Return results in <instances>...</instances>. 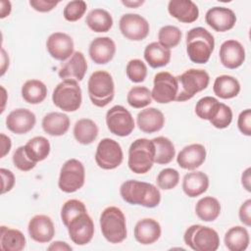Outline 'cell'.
Segmentation results:
<instances>
[{"instance_id":"1","label":"cell","mask_w":251,"mask_h":251,"mask_svg":"<svg viewBox=\"0 0 251 251\" xmlns=\"http://www.w3.org/2000/svg\"><path fill=\"white\" fill-rule=\"evenodd\" d=\"M120 194L126 203L146 208H155L161 201L159 188L152 183L135 179H128L123 182L120 187Z\"/></svg>"},{"instance_id":"2","label":"cell","mask_w":251,"mask_h":251,"mask_svg":"<svg viewBox=\"0 0 251 251\" xmlns=\"http://www.w3.org/2000/svg\"><path fill=\"white\" fill-rule=\"evenodd\" d=\"M215 48V39L206 28L197 26L186 33V52L191 62L205 64Z\"/></svg>"},{"instance_id":"3","label":"cell","mask_w":251,"mask_h":251,"mask_svg":"<svg viewBox=\"0 0 251 251\" xmlns=\"http://www.w3.org/2000/svg\"><path fill=\"white\" fill-rule=\"evenodd\" d=\"M155 163V145L152 140L138 138L128 149L127 165L129 170L137 175L148 173Z\"/></svg>"},{"instance_id":"4","label":"cell","mask_w":251,"mask_h":251,"mask_svg":"<svg viewBox=\"0 0 251 251\" xmlns=\"http://www.w3.org/2000/svg\"><path fill=\"white\" fill-rule=\"evenodd\" d=\"M100 228L103 236L110 243H121L126 238V222L123 211L110 206L100 215Z\"/></svg>"},{"instance_id":"5","label":"cell","mask_w":251,"mask_h":251,"mask_svg":"<svg viewBox=\"0 0 251 251\" xmlns=\"http://www.w3.org/2000/svg\"><path fill=\"white\" fill-rule=\"evenodd\" d=\"M87 90L93 105L100 108L107 106L115 95V83L112 75L102 70L94 72L88 79Z\"/></svg>"},{"instance_id":"6","label":"cell","mask_w":251,"mask_h":251,"mask_svg":"<svg viewBox=\"0 0 251 251\" xmlns=\"http://www.w3.org/2000/svg\"><path fill=\"white\" fill-rule=\"evenodd\" d=\"M178 91L176 98L177 102H184L191 99L196 93L207 88L210 76L204 70L189 69L176 76Z\"/></svg>"},{"instance_id":"7","label":"cell","mask_w":251,"mask_h":251,"mask_svg":"<svg viewBox=\"0 0 251 251\" xmlns=\"http://www.w3.org/2000/svg\"><path fill=\"white\" fill-rule=\"evenodd\" d=\"M184 243L194 251H216L220 246L218 232L209 226L192 225L184 232Z\"/></svg>"},{"instance_id":"8","label":"cell","mask_w":251,"mask_h":251,"mask_svg":"<svg viewBox=\"0 0 251 251\" xmlns=\"http://www.w3.org/2000/svg\"><path fill=\"white\" fill-rule=\"evenodd\" d=\"M52 101L56 107L65 112H75L82 102L81 89L76 80L65 79L57 84L52 94Z\"/></svg>"},{"instance_id":"9","label":"cell","mask_w":251,"mask_h":251,"mask_svg":"<svg viewBox=\"0 0 251 251\" xmlns=\"http://www.w3.org/2000/svg\"><path fill=\"white\" fill-rule=\"evenodd\" d=\"M85 180L83 164L76 159L67 160L61 168L58 186L66 193H73L80 189Z\"/></svg>"},{"instance_id":"10","label":"cell","mask_w":251,"mask_h":251,"mask_svg":"<svg viewBox=\"0 0 251 251\" xmlns=\"http://www.w3.org/2000/svg\"><path fill=\"white\" fill-rule=\"evenodd\" d=\"M124 159L121 145L112 138H103L97 145L95 162L103 170H114L118 168Z\"/></svg>"},{"instance_id":"11","label":"cell","mask_w":251,"mask_h":251,"mask_svg":"<svg viewBox=\"0 0 251 251\" xmlns=\"http://www.w3.org/2000/svg\"><path fill=\"white\" fill-rule=\"evenodd\" d=\"M177 91L178 83L176 76L168 72H160L155 75L151 96L157 103L168 104L176 101Z\"/></svg>"},{"instance_id":"12","label":"cell","mask_w":251,"mask_h":251,"mask_svg":"<svg viewBox=\"0 0 251 251\" xmlns=\"http://www.w3.org/2000/svg\"><path fill=\"white\" fill-rule=\"evenodd\" d=\"M106 125L108 129L115 135L125 137L134 129V120L124 106L116 105L106 113Z\"/></svg>"},{"instance_id":"13","label":"cell","mask_w":251,"mask_h":251,"mask_svg":"<svg viewBox=\"0 0 251 251\" xmlns=\"http://www.w3.org/2000/svg\"><path fill=\"white\" fill-rule=\"evenodd\" d=\"M69 236L76 245L89 243L94 235V224L87 212L80 213L67 225Z\"/></svg>"},{"instance_id":"14","label":"cell","mask_w":251,"mask_h":251,"mask_svg":"<svg viewBox=\"0 0 251 251\" xmlns=\"http://www.w3.org/2000/svg\"><path fill=\"white\" fill-rule=\"evenodd\" d=\"M122 34L132 41H140L147 37L149 33V24L138 14H125L119 22Z\"/></svg>"},{"instance_id":"15","label":"cell","mask_w":251,"mask_h":251,"mask_svg":"<svg viewBox=\"0 0 251 251\" xmlns=\"http://www.w3.org/2000/svg\"><path fill=\"white\" fill-rule=\"evenodd\" d=\"M74 40L65 32H54L49 35L46 41V48L49 55L58 61H65L74 54Z\"/></svg>"},{"instance_id":"16","label":"cell","mask_w":251,"mask_h":251,"mask_svg":"<svg viewBox=\"0 0 251 251\" xmlns=\"http://www.w3.org/2000/svg\"><path fill=\"white\" fill-rule=\"evenodd\" d=\"M206 24L218 32L231 29L236 23V16L232 10L226 7H213L205 15Z\"/></svg>"},{"instance_id":"17","label":"cell","mask_w":251,"mask_h":251,"mask_svg":"<svg viewBox=\"0 0 251 251\" xmlns=\"http://www.w3.org/2000/svg\"><path fill=\"white\" fill-rule=\"evenodd\" d=\"M220 61L227 69L239 68L245 61V50L242 44L235 39H228L220 47Z\"/></svg>"},{"instance_id":"18","label":"cell","mask_w":251,"mask_h":251,"mask_svg":"<svg viewBox=\"0 0 251 251\" xmlns=\"http://www.w3.org/2000/svg\"><path fill=\"white\" fill-rule=\"evenodd\" d=\"M36 123L35 115L28 109L19 108L9 113L6 118L7 128L16 134H25L30 131Z\"/></svg>"},{"instance_id":"19","label":"cell","mask_w":251,"mask_h":251,"mask_svg":"<svg viewBox=\"0 0 251 251\" xmlns=\"http://www.w3.org/2000/svg\"><path fill=\"white\" fill-rule=\"evenodd\" d=\"M30 238L38 243H47L55 235L54 224L46 215H36L30 219L27 226Z\"/></svg>"},{"instance_id":"20","label":"cell","mask_w":251,"mask_h":251,"mask_svg":"<svg viewBox=\"0 0 251 251\" xmlns=\"http://www.w3.org/2000/svg\"><path fill=\"white\" fill-rule=\"evenodd\" d=\"M206 160V149L202 144L193 143L183 147L176 157L178 166L184 170L193 171Z\"/></svg>"},{"instance_id":"21","label":"cell","mask_w":251,"mask_h":251,"mask_svg":"<svg viewBox=\"0 0 251 251\" xmlns=\"http://www.w3.org/2000/svg\"><path fill=\"white\" fill-rule=\"evenodd\" d=\"M88 53L94 63L104 65L114 58L116 53V44L114 40L108 36L96 37L91 41Z\"/></svg>"},{"instance_id":"22","label":"cell","mask_w":251,"mask_h":251,"mask_svg":"<svg viewBox=\"0 0 251 251\" xmlns=\"http://www.w3.org/2000/svg\"><path fill=\"white\" fill-rule=\"evenodd\" d=\"M87 71V63L84 55L80 51H75L70 60L59 70V76L65 79L80 81L83 79Z\"/></svg>"},{"instance_id":"23","label":"cell","mask_w":251,"mask_h":251,"mask_svg":"<svg viewBox=\"0 0 251 251\" xmlns=\"http://www.w3.org/2000/svg\"><path fill=\"white\" fill-rule=\"evenodd\" d=\"M161 226L160 224L151 218H145L139 220L133 230L134 238L137 242L143 245H149L156 242L161 236Z\"/></svg>"},{"instance_id":"24","label":"cell","mask_w":251,"mask_h":251,"mask_svg":"<svg viewBox=\"0 0 251 251\" xmlns=\"http://www.w3.org/2000/svg\"><path fill=\"white\" fill-rule=\"evenodd\" d=\"M168 12L184 24H191L199 17L198 7L191 0H171L168 4Z\"/></svg>"},{"instance_id":"25","label":"cell","mask_w":251,"mask_h":251,"mask_svg":"<svg viewBox=\"0 0 251 251\" xmlns=\"http://www.w3.org/2000/svg\"><path fill=\"white\" fill-rule=\"evenodd\" d=\"M138 128L145 133H153L161 130L165 125L163 113L156 108H146L141 110L136 117Z\"/></svg>"},{"instance_id":"26","label":"cell","mask_w":251,"mask_h":251,"mask_svg":"<svg viewBox=\"0 0 251 251\" xmlns=\"http://www.w3.org/2000/svg\"><path fill=\"white\" fill-rule=\"evenodd\" d=\"M209 187L208 176L200 171L186 174L182 179V190L188 197H197L207 191Z\"/></svg>"},{"instance_id":"27","label":"cell","mask_w":251,"mask_h":251,"mask_svg":"<svg viewBox=\"0 0 251 251\" xmlns=\"http://www.w3.org/2000/svg\"><path fill=\"white\" fill-rule=\"evenodd\" d=\"M70 118L61 112H51L42 119L43 130L52 136L64 135L70 127Z\"/></svg>"},{"instance_id":"28","label":"cell","mask_w":251,"mask_h":251,"mask_svg":"<svg viewBox=\"0 0 251 251\" xmlns=\"http://www.w3.org/2000/svg\"><path fill=\"white\" fill-rule=\"evenodd\" d=\"M171 55V49L163 47L159 42H151L144 49V59L153 69L167 66Z\"/></svg>"},{"instance_id":"29","label":"cell","mask_w":251,"mask_h":251,"mask_svg":"<svg viewBox=\"0 0 251 251\" xmlns=\"http://www.w3.org/2000/svg\"><path fill=\"white\" fill-rule=\"evenodd\" d=\"M213 91L222 99H231L236 97L240 92V83L231 75H222L216 77Z\"/></svg>"},{"instance_id":"30","label":"cell","mask_w":251,"mask_h":251,"mask_svg":"<svg viewBox=\"0 0 251 251\" xmlns=\"http://www.w3.org/2000/svg\"><path fill=\"white\" fill-rule=\"evenodd\" d=\"M26 243L25 237L19 229L1 226L0 247L4 251H21Z\"/></svg>"},{"instance_id":"31","label":"cell","mask_w":251,"mask_h":251,"mask_svg":"<svg viewBox=\"0 0 251 251\" xmlns=\"http://www.w3.org/2000/svg\"><path fill=\"white\" fill-rule=\"evenodd\" d=\"M224 241L229 251H243L250 242L248 230L241 226H232L226 232Z\"/></svg>"},{"instance_id":"32","label":"cell","mask_w":251,"mask_h":251,"mask_svg":"<svg viewBox=\"0 0 251 251\" xmlns=\"http://www.w3.org/2000/svg\"><path fill=\"white\" fill-rule=\"evenodd\" d=\"M98 126L90 119H80L74 126V136L75 140L83 145L92 143L98 136Z\"/></svg>"},{"instance_id":"33","label":"cell","mask_w":251,"mask_h":251,"mask_svg":"<svg viewBox=\"0 0 251 251\" xmlns=\"http://www.w3.org/2000/svg\"><path fill=\"white\" fill-rule=\"evenodd\" d=\"M85 23L94 32H107L113 26V18L104 9H93L87 14Z\"/></svg>"},{"instance_id":"34","label":"cell","mask_w":251,"mask_h":251,"mask_svg":"<svg viewBox=\"0 0 251 251\" xmlns=\"http://www.w3.org/2000/svg\"><path fill=\"white\" fill-rule=\"evenodd\" d=\"M195 213L201 221L213 222L221 214V204L217 198L205 196L196 203Z\"/></svg>"},{"instance_id":"35","label":"cell","mask_w":251,"mask_h":251,"mask_svg":"<svg viewBox=\"0 0 251 251\" xmlns=\"http://www.w3.org/2000/svg\"><path fill=\"white\" fill-rule=\"evenodd\" d=\"M47 96L46 85L38 79H28L22 86V97L29 104H39Z\"/></svg>"},{"instance_id":"36","label":"cell","mask_w":251,"mask_h":251,"mask_svg":"<svg viewBox=\"0 0 251 251\" xmlns=\"http://www.w3.org/2000/svg\"><path fill=\"white\" fill-rule=\"evenodd\" d=\"M50 143L44 136H35L29 139L25 145V150L28 158L35 163L45 160L50 153Z\"/></svg>"},{"instance_id":"37","label":"cell","mask_w":251,"mask_h":251,"mask_svg":"<svg viewBox=\"0 0 251 251\" xmlns=\"http://www.w3.org/2000/svg\"><path fill=\"white\" fill-rule=\"evenodd\" d=\"M152 141L155 145V163L166 165L172 162L176 155V149L173 142L165 136L155 137Z\"/></svg>"},{"instance_id":"38","label":"cell","mask_w":251,"mask_h":251,"mask_svg":"<svg viewBox=\"0 0 251 251\" xmlns=\"http://www.w3.org/2000/svg\"><path fill=\"white\" fill-rule=\"evenodd\" d=\"M126 101L132 108H145L152 102L151 91L145 86H133L127 92Z\"/></svg>"},{"instance_id":"39","label":"cell","mask_w":251,"mask_h":251,"mask_svg":"<svg viewBox=\"0 0 251 251\" xmlns=\"http://www.w3.org/2000/svg\"><path fill=\"white\" fill-rule=\"evenodd\" d=\"M220 103L221 102H219L215 97L205 96L199 99L196 103L195 113L200 119L211 121L217 114Z\"/></svg>"},{"instance_id":"40","label":"cell","mask_w":251,"mask_h":251,"mask_svg":"<svg viewBox=\"0 0 251 251\" xmlns=\"http://www.w3.org/2000/svg\"><path fill=\"white\" fill-rule=\"evenodd\" d=\"M159 43L168 49L174 48L178 45L181 39V31L175 25L162 26L158 32Z\"/></svg>"},{"instance_id":"41","label":"cell","mask_w":251,"mask_h":251,"mask_svg":"<svg viewBox=\"0 0 251 251\" xmlns=\"http://www.w3.org/2000/svg\"><path fill=\"white\" fill-rule=\"evenodd\" d=\"M83 212H87V210L82 201L77 199H70L66 201L61 209V219L63 224L67 226L72 219Z\"/></svg>"},{"instance_id":"42","label":"cell","mask_w":251,"mask_h":251,"mask_svg":"<svg viewBox=\"0 0 251 251\" xmlns=\"http://www.w3.org/2000/svg\"><path fill=\"white\" fill-rule=\"evenodd\" d=\"M127 78L135 83L142 82L145 80L147 75V67L139 59L130 60L126 68Z\"/></svg>"},{"instance_id":"43","label":"cell","mask_w":251,"mask_h":251,"mask_svg":"<svg viewBox=\"0 0 251 251\" xmlns=\"http://www.w3.org/2000/svg\"><path fill=\"white\" fill-rule=\"evenodd\" d=\"M156 181L159 188L163 190H170L178 184L179 174L176 169L166 168L159 173Z\"/></svg>"},{"instance_id":"44","label":"cell","mask_w":251,"mask_h":251,"mask_svg":"<svg viewBox=\"0 0 251 251\" xmlns=\"http://www.w3.org/2000/svg\"><path fill=\"white\" fill-rule=\"evenodd\" d=\"M86 2L82 0H75L69 2L63 11V16L68 22H76L82 18L86 12Z\"/></svg>"},{"instance_id":"45","label":"cell","mask_w":251,"mask_h":251,"mask_svg":"<svg viewBox=\"0 0 251 251\" xmlns=\"http://www.w3.org/2000/svg\"><path fill=\"white\" fill-rule=\"evenodd\" d=\"M231 121H232V111H231L230 107L224 103H220L217 114L209 122L216 128L223 129V128L227 127L230 125Z\"/></svg>"},{"instance_id":"46","label":"cell","mask_w":251,"mask_h":251,"mask_svg":"<svg viewBox=\"0 0 251 251\" xmlns=\"http://www.w3.org/2000/svg\"><path fill=\"white\" fill-rule=\"evenodd\" d=\"M13 163H14V166L22 171V172H28L30 170H32L36 163L31 161L27 154L25 153V146H20L16 149V151L14 152L13 154Z\"/></svg>"},{"instance_id":"47","label":"cell","mask_w":251,"mask_h":251,"mask_svg":"<svg viewBox=\"0 0 251 251\" xmlns=\"http://www.w3.org/2000/svg\"><path fill=\"white\" fill-rule=\"evenodd\" d=\"M237 126L239 131L246 135L250 136L251 135V110L246 109L243 110L237 119Z\"/></svg>"},{"instance_id":"48","label":"cell","mask_w":251,"mask_h":251,"mask_svg":"<svg viewBox=\"0 0 251 251\" xmlns=\"http://www.w3.org/2000/svg\"><path fill=\"white\" fill-rule=\"evenodd\" d=\"M0 174L2 177V194L9 192L15 185V176L14 174L7 169L1 168Z\"/></svg>"},{"instance_id":"49","label":"cell","mask_w":251,"mask_h":251,"mask_svg":"<svg viewBox=\"0 0 251 251\" xmlns=\"http://www.w3.org/2000/svg\"><path fill=\"white\" fill-rule=\"evenodd\" d=\"M59 1H47V0H30L29 5L35 11L40 13H46L52 11L57 5Z\"/></svg>"},{"instance_id":"50","label":"cell","mask_w":251,"mask_h":251,"mask_svg":"<svg viewBox=\"0 0 251 251\" xmlns=\"http://www.w3.org/2000/svg\"><path fill=\"white\" fill-rule=\"evenodd\" d=\"M238 217L244 226H251V199H247L242 203L238 211Z\"/></svg>"},{"instance_id":"51","label":"cell","mask_w":251,"mask_h":251,"mask_svg":"<svg viewBox=\"0 0 251 251\" xmlns=\"http://www.w3.org/2000/svg\"><path fill=\"white\" fill-rule=\"evenodd\" d=\"M1 137V155L0 158L5 157L11 150L12 147V142H11V138L9 136H7L4 133L0 134Z\"/></svg>"},{"instance_id":"52","label":"cell","mask_w":251,"mask_h":251,"mask_svg":"<svg viewBox=\"0 0 251 251\" xmlns=\"http://www.w3.org/2000/svg\"><path fill=\"white\" fill-rule=\"evenodd\" d=\"M48 250H59V251H71L72 250V247L66 243V242H63V241H54L52 242L49 247H48Z\"/></svg>"},{"instance_id":"53","label":"cell","mask_w":251,"mask_h":251,"mask_svg":"<svg viewBox=\"0 0 251 251\" xmlns=\"http://www.w3.org/2000/svg\"><path fill=\"white\" fill-rule=\"evenodd\" d=\"M241 183L243 187L250 192L251 191V186H250V168H247L241 176Z\"/></svg>"},{"instance_id":"54","label":"cell","mask_w":251,"mask_h":251,"mask_svg":"<svg viewBox=\"0 0 251 251\" xmlns=\"http://www.w3.org/2000/svg\"><path fill=\"white\" fill-rule=\"evenodd\" d=\"M1 8H0V18L4 19L7 16L10 15L11 10H12V6H11V2L10 1H1Z\"/></svg>"},{"instance_id":"55","label":"cell","mask_w":251,"mask_h":251,"mask_svg":"<svg viewBox=\"0 0 251 251\" xmlns=\"http://www.w3.org/2000/svg\"><path fill=\"white\" fill-rule=\"evenodd\" d=\"M1 53H2V56H1V59H2V64H1V75H3L7 70V68L9 67V57L8 55L6 54L5 50L2 48L1 50Z\"/></svg>"},{"instance_id":"56","label":"cell","mask_w":251,"mask_h":251,"mask_svg":"<svg viewBox=\"0 0 251 251\" xmlns=\"http://www.w3.org/2000/svg\"><path fill=\"white\" fill-rule=\"evenodd\" d=\"M144 3L143 0H135V1H132V0H123L122 1V4L128 7V8H137L139 6H141L142 4Z\"/></svg>"},{"instance_id":"57","label":"cell","mask_w":251,"mask_h":251,"mask_svg":"<svg viewBox=\"0 0 251 251\" xmlns=\"http://www.w3.org/2000/svg\"><path fill=\"white\" fill-rule=\"evenodd\" d=\"M1 90H2V92H3V107H2V110H1V112H3L4 111V105H5V96H6V90H5V88L3 87V86H1Z\"/></svg>"}]
</instances>
